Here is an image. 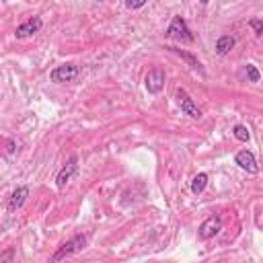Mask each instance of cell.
<instances>
[{"label": "cell", "instance_id": "1", "mask_svg": "<svg viewBox=\"0 0 263 263\" xmlns=\"http://www.w3.org/2000/svg\"><path fill=\"white\" fill-rule=\"evenodd\" d=\"M84 247H86V237H84V235H76L74 239L66 241L64 245L58 249V253L52 257V261H62V259H66V257L74 255V253H81Z\"/></svg>", "mask_w": 263, "mask_h": 263}, {"label": "cell", "instance_id": "19", "mask_svg": "<svg viewBox=\"0 0 263 263\" xmlns=\"http://www.w3.org/2000/svg\"><path fill=\"white\" fill-rule=\"evenodd\" d=\"M200 2H202V4H208V2H210V0H200Z\"/></svg>", "mask_w": 263, "mask_h": 263}, {"label": "cell", "instance_id": "16", "mask_svg": "<svg viewBox=\"0 0 263 263\" xmlns=\"http://www.w3.org/2000/svg\"><path fill=\"white\" fill-rule=\"evenodd\" d=\"M249 25H251V29H253V31H255L257 35H263V21H259V19H253Z\"/></svg>", "mask_w": 263, "mask_h": 263}, {"label": "cell", "instance_id": "15", "mask_svg": "<svg viewBox=\"0 0 263 263\" xmlns=\"http://www.w3.org/2000/svg\"><path fill=\"white\" fill-rule=\"evenodd\" d=\"M247 79H249V82H259V79H261L259 70L253 64H247Z\"/></svg>", "mask_w": 263, "mask_h": 263}, {"label": "cell", "instance_id": "6", "mask_svg": "<svg viewBox=\"0 0 263 263\" xmlns=\"http://www.w3.org/2000/svg\"><path fill=\"white\" fill-rule=\"evenodd\" d=\"M79 171V157L76 154H72L70 159H68V162L62 167V171L58 173V177H56V185L60 189H64L66 185H68V181H70L72 177H74V173Z\"/></svg>", "mask_w": 263, "mask_h": 263}, {"label": "cell", "instance_id": "9", "mask_svg": "<svg viewBox=\"0 0 263 263\" xmlns=\"http://www.w3.org/2000/svg\"><path fill=\"white\" fill-rule=\"evenodd\" d=\"M235 161H237V164L241 169H245L247 173H259V167H257V161H255V157H253V152L251 150H241L237 157H235Z\"/></svg>", "mask_w": 263, "mask_h": 263}, {"label": "cell", "instance_id": "14", "mask_svg": "<svg viewBox=\"0 0 263 263\" xmlns=\"http://www.w3.org/2000/svg\"><path fill=\"white\" fill-rule=\"evenodd\" d=\"M232 134H235V138L237 140H241V142H247L249 138H251V134H249V130H247V125H235V130H232Z\"/></svg>", "mask_w": 263, "mask_h": 263}, {"label": "cell", "instance_id": "10", "mask_svg": "<svg viewBox=\"0 0 263 263\" xmlns=\"http://www.w3.org/2000/svg\"><path fill=\"white\" fill-rule=\"evenodd\" d=\"M27 198H29V187H17L11 200H8V212H17L27 202Z\"/></svg>", "mask_w": 263, "mask_h": 263}, {"label": "cell", "instance_id": "3", "mask_svg": "<svg viewBox=\"0 0 263 263\" xmlns=\"http://www.w3.org/2000/svg\"><path fill=\"white\" fill-rule=\"evenodd\" d=\"M81 72V68L76 66V64H62V66H56L52 74H50V79L52 82H58V84H62V82H72L76 76H79Z\"/></svg>", "mask_w": 263, "mask_h": 263}, {"label": "cell", "instance_id": "13", "mask_svg": "<svg viewBox=\"0 0 263 263\" xmlns=\"http://www.w3.org/2000/svg\"><path fill=\"white\" fill-rule=\"evenodd\" d=\"M206 185H208V175L206 173H200V175H196V177H193V181H191V191L196 193H202L203 189H206Z\"/></svg>", "mask_w": 263, "mask_h": 263}, {"label": "cell", "instance_id": "11", "mask_svg": "<svg viewBox=\"0 0 263 263\" xmlns=\"http://www.w3.org/2000/svg\"><path fill=\"white\" fill-rule=\"evenodd\" d=\"M235 43H237V40H235L232 35H222L220 40L216 41V54H218V56L230 54V50L235 47Z\"/></svg>", "mask_w": 263, "mask_h": 263}, {"label": "cell", "instance_id": "18", "mask_svg": "<svg viewBox=\"0 0 263 263\" xmlns=\"http://www.w3.org/2000/svg\"><path fill=\"white\" fill-rule=\"evenodd\" d=\"M6 152H8V154L15 152V142H13V140H8V142H6Z\"/></svg>", "mask_w": 263, "mask_h": 263}, {"label": "cell", "instance_id": "2", "mask_svg": "<svg viewBox=\"0 0 263 263\" xmlns=\"http://www.w3.org/2000/svg\"><path fill=\"white\" fill-rule=\"evenodd\" d=\"M167 37L171 40H177V41H193V33L191 29L185 23V19L181 17H173V21L167 29Z\"/></svg>", "mask_w": 263, "mask_h": 263}, {"label": "cell", "instance_id": "8", "mask_svg": "<svg viewBox=\"0 0 263 263\" xmlns=\"http://www.w3.org/2000/svg\"><path fill=\"white\" fill-rule=\"evenodd\" d=\"M43 27V21L40 17H33V19H29V21H25V23H21L17 27V37L19 40H23V37H29V35H35L40 29Z\"/></svg>", "mask_w": 263, "mask_h": 263}, {"label": "cell", "instance_id": "4", "mask_svg": "<svg viewBox=\"0 0 263 263\" xmlns=\"http://www.w3.org/2000/svg\"><path fill=\"white\" fill-rule=\"evenodd\" d=\"M164 81H167V76H164V72L161 70V68H152V70L146 74L144 86L150 95H159L164 89Z\"/></svg>", "mask_w": 263, "mask_h": 263}, {"label": "cell", "instance_id": "17", "mask_svg": "<svg viewBox=\"0 0 263 263\" xmlns=\"http://www.w3.org/2000/svg\"><path fill=\"white\" fill-rule=\"evenodd\" d=\"M148 0H125V6L128 8H142Z\"/></svg>", "mask_w": 263, "mask_h": 263}, {"label": "cell", "instance_id": "7", "mask_svg": "<svg viewBox=\"0 0 263 263\" xmlns=\"http://www.w3.org/2000/svg\"><path fill=\"white\" fill-rule=\"evenodd\" d=\"M220 228H222V220H220V216H210L208 220H203V222H202V226H200V239L208 241V239H212L214 235H218Z\"/></svg>", "mask_w": 263, "mask_h": 263}, {"label": "cell", "instance_id": "5", "mask_svg": "<svg viewBox=\"0 0 263 263\" xmlns=\"http://www.w3.org/2000/svg\"><path fill=\"white\" fill-rule=\"evenodd\" d=\"M177 103H179L181 111L185 115H189V118H193V120H200L202 118V109H200L196 103H193V99L187 95V91H185V89H177Z\"/></svg>", "mask_w": 263, "mask_h": 263}, {"label": "cell", "instance_id": "12", "mask_svg": "<svg viewBox=\"0 0 263 263\" xmlns=\"http://www.w3.org/2000/svg\"><path fill=\"white\" fill-rule=\"evenodd\" d=\"M171 52H173V54H177V56L181 58V60H185V62H187V64H189V68H193V70H198V72H203V66L200 64V60H198V58H193L191 54L183 52V50H177V47H171Z\"/></svg>", "mask_w": 263, "mask_h": 263}]
</instances>
